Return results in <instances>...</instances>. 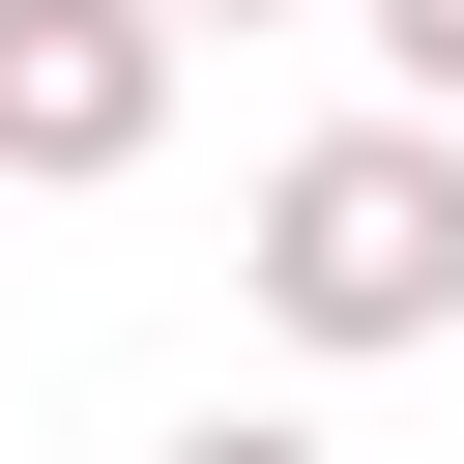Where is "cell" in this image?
I'll use <instances>...</instances> for the list:
<instances>
[{
  "label": "cell",
  "instance_id": "obj_1",
  "mask_svg": "<svg viewBox=\"0 0 464 464\" xmlns=\"http://www.w3.org/2000/svg\"><path fill=\"white\" fill-rule=\"evenodd\" d=\"M232 290H261L319 377H377V348H464V116H319V145L261 174Z\"/></svg>",
  "mask_w": 464,
  "mask_h": 464
},
{
  "label": "cell",
  "instance_id": "obj_2",
  "mask_svg": "<svg viewBox=\"0 0 464 464\" xmlns=\"http://www.w3.org/2000/svg\"><path fill=\"white\" fill-rule=\"evenodd\" d=\"M145 145H174V0H0V174L87 203Z\"/></svg>",
  "mask_w": 464,
  "mask_h": 464
},
{
  "label": "cell",
  "instance_id": "obj_3",
  "mask_svg": "<svg viewBox=\"0 0 464 464\" xmlns=\"http://www.w3.org/2000/svg\"><path fill=\"white\" fill-rule=\"evenodd\" d=\"M377 29V116H464V0H348Z\"/></svg>",
  "mask_w": 464,
  "mask_h": 464
},
{
  "label": "cell",
  "instance_id": "obj_4",
  "mask_svg": "<svg viewBox=\"0 0 464 464\" xmlns=\"http://www.w3.org/2000/svg\"><path fill=\"white\" fill-rule=\"evenodd\" d=\"M174 464H348V435H319V406H203Z\"/></svg>",
  "mask_w": 464,
  "mask_h": 464
},
{
  "label": "cell",
  "instance_id": "obj_5",
  "mask_svg": "<svg viewBox=\"0 0 464 464\" xmlns=\"http://www.w3.org/2000/svg\"><path fill=\"white\" fill-rule=\"evenodd\" d=\"M174 29H319V0H174Z\"/></svg>",
  "mask_w": 464,
  "mask_h": 464
},
{
  "label": "cell",
  "instance_id": "obj_6",
  "mask_svg": "<svg viewBox=\"0 0 464 464\" xmlns=\"http://www.w3.org/2000/svg\"><path fill=\"white\" fill-rule=\"evenodd\" d=\"M0 203H29V174H0Z\"/></svg>",
  "mask_w": 464,
  "mask_h": 464
}]
</instances>
